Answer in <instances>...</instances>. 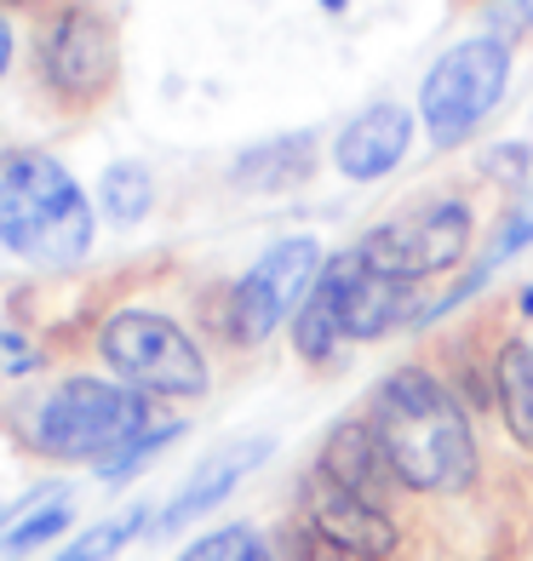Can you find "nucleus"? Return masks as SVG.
I'll list each match as a JSON object with an SVG mask.
<instances>
[{"instance_id": "obj_8", "label": "nucleus", "mask_w": 533, "mask_h": 561, "mask_svg": "<svg viewBox=\"0 0 533 561\" xmlns=\"http://www.w3.org/2000/svg\"><path fill=\"white\" fill-rule=\"evenodd\" d=\"M35 64H41V81L53 87L64 104H92L104 98L115 81V30L104 12L92 7H64L46 35L35 46Z\"/></svg>"}, {"instance_id": "obj_5", "label": "nucleus", "mask_w": 533, "mask_h": 561, "mask_svg": "<svg viewBox=\"0 0 533 561\" xmlns=\"http://www.w3.org/2000/svg\"><path fill=\"white\" fill-rule=\"evenodd\" d=\"M110 373L121 385H133L144 396H167V401H195L207 390V362L190 344V333L161 310H121L104 321L98 333Z\"/></svg>"}, {"instance_id": "obj_10", "label": "nucleus", "mask_w": 533, "mask_h": 561, "mask_svg": "<svg viewBox=\"0 0 533 561\" xmlns=\"http://www.w3.org/2000/svg\"><path fill=\"white\" fill-rule=\"evenodd\" d=\"M321 287L333 293V310H339L344 339H385V333H396V327L408 321V310H413L408 280H390V275L367 270L355 247L339 252V259H327Z\"/></svg>"}, {"instance_id": "obj_9", "label": "nucleus", "mask_w": 533, "mask_h": 561, "mask_svg": "<svg viewBox=\"0 0 533 561\" xmlns=\"http://www.w3.org/2000/svg\"><path fill=\"white\" fill-rule=\"evenodd\" d=\"M298 499H304V522L321 527L344 556H355V561H385V556H396V522L385 516V504L350 493L344 481H333L321 465L304 476V493H298Z\"/></svg>"}, {"instance_id": "obj_28", "label": "nucleus", "mask_w": 533, "mask_h": 561, "mask_svg": "<svg viewBox=\"0 0 533 561\" xmlns=\"http://www.w3.org/2000/svg\"><path fill=\"white\" fill-rule=\"evenodd\" d=\"M522 316H533V287L522 293Z\"/></svg>"}, {"instance_id": "obj_6", "label": "nucleus", "mask_w": 533, "mask_h": 561, "mask_svg": "<svg viewBox=\"0 0 533 561\" xmlns=\"http://www.w3.org/2000/svg\"><path fill=\"white\" fill-rule=\"evenodd\" d=\"M327 270V252L316 236H287L275 241L259 264H252L230 298H224V333L236 344H264L282 321L304 310V298L316 293V280Z\"/></svg>"}, {"instance_id": "obj_14", "label": "nucleus", "mask_w": 533, "mask_h": 561, "mask_svg": "<svg viewBox=\"0 0 533 561\" xmlns=\"http://www.w3.org/2000/svg\"><path fill=\"white\" fill-rule=\"evenodd\" d=\"M310 172H316V133H282V138H264L247 156H236L230 184L252 190V195H282V190L304 184Z\"/></svg>"}, {"instance_id": "obj_15", "label": "nucleus", "mask_w": 533, "mask_h": 561, "mask_svg": "<svg viewBox=\"0 0 533 561\" xmlns=\"http://www.w3.org/2000/svg\"><path fill=\"white\" fill-rule=\"evenodd\" d=\"M494 401L504 413V430L533 453V344H504L494 362Z\"/></svg>"}, {"instance_id": "obj_17", "label": "nucleus", "mask_w": 533, "mask_h": 561, "mask_svg": "<svg viewBox=\"0 0 533 561\" xmlns=\"http://www.w3.org/2000/svg\"><path fill=\"white\" fill-rule=\"evenodd\" d=\"M69 522H75V510H69V499H58L53 488H46L23 516L12 522V533L0 539V550L7 556H23V550H41V545H53V539H64L69 533Z\"/></svg>"}, {"instance_id": "obj_25", "label": "nucleus", "mask_w": 533, "mask_h": 561, "mask_svg": "<svg viewBox=\"0 0 533 561\" xmlns=\"http://www.w3.org/2000/svg\"><path fill=\"white\" fill-rule=\"evenodd\" d=\"M528 144H499V149H488V172L494 178H504V184H528Z\"/></svg>"}, {"instance_id": "obj_22", "label": "nucleus", "mask_w": 533, "mask_h": 561, "mask_svg": "<svg viewBox=\"0 0 533 561\" xmlns=\"http://www.w3.org/2000/svg\"><path fill=\"white\" fill-rule=\"evenodd\" d=\"M282 556H287V561H350V556L327 539L321 527H310V522H298V527L282 533Z\"/></svg>"}, {"instance_id": "obj_21", "label": "nucleus", "mask_w": 533, "mask_h": 561, "mask_svg": "<svg viewBox=\"0 0 533 561\" xmlns=\"http://www.w3.org/2000/svg\"><path fill=\"white\" fill-rule=\"evenodd\" d=\"M178 436H184V424H156V430H138V436L126 442V447L110 458V465H98V476H110V481L133 476V470L144 465V458H156V453H161L167 442H178Z\"/></svg>"}, {"instance_id": "obj_16", "label": "nucleus", "mask_w": 533, "mask_h": 561, "mask_svg": "<svg viewBox=\"0 0 533 561\" xmlns=\"http://www.w3.org/2000/svg\"><path fill=\"white\" fill-rule=\"evenodd\" d=\"M98 201L115 224H144L149 207H156V178H149L144 161H115L98 178Z\"/></svg>"}, {"instance_id": "obj_23", "label": "nucleus", "mask_w": 533, "mask_h": 561, "mask_svg": "<svg viewBox=\"0 0 533 561\" xmlns=\"http://www.w3.org/2000/svg\"><path fill=\"white\" fill-rule=\"evenodd\" d=\"M488 35H499V41L533 35V0H494L488 7Z\"/></svg>"}, {"instance_id": "obj_26", "label": "nucleus", "mask_w": 533, "mask_h": 561, "mask_svg": "<svg viewBox=\"0 0 533 561\" xmlns=\"http://www.w3.org/2000/svg\"><path fill=\"white\" fill-rule=\"evenodd\" d=\"M7 64H12V23L0 18V75H7Z\"/></svg>"}, {"instance_id": "obj_29", "label": "nucleus", "mask_w": 533, "mask_h": 561, "mask_svg": "<svg viewBox=\"0 0 533 561\" xmlns=\"http://www.w3.org/2000/svg\"><path fill=\"white\" fill-rule=\"evenodd\" d=\"M0 7H23V0H0Z\"/></svg>"}, {"instance_id": "obj_2", "label": "nucleus", "mask_w": 533, "mask_h": 561, "mask_svg": "<svg viewBox=\"0 0 533 561\" xmlns=\"http://www.w3.org/2000/svg\"><path fill=\"white\" fill-rule=\"evenodd\" d=\"M0 247L41 270H69L92 247L87 190L46 149L0 156Z\"/></svg>"}, {"instance_id": "obj_20", "label": "nucleus", "mask_w": 533, "mask_h": 561, "mask_svg": "<svg viewBox=\"0 0 533 561\" xmlns=\"http://www.w3.org/2000/svg\"><path fill=\"white\" fill-rule=\"evenodd\" d=\"M178 561H275V556L252 527H218V533H201Z\"/></svg>"}, {"instance_id": "obj_27", "label": "nucleus", "mask_w": 533, "mask_h": 561, "mask_svg": "<svg viewBox=\"0 0 533 561\" xmlns=\"http://www.w3.org/2000/svg\"><path fill=\"white\" fill-rule=\"evenodd\" d=\"M321 7H327V12H344V7H350V0H321Z\"/></svg>"}, {"instance_id": "obj_12", "label": "nucleus", "mask_w": 533, "mask_h": 561, "mask_svg": "<svg viewBox=\"0 0 533 561\" xmlns=\"http://www.w3.org/2000/svg\"><path fill=\"white\" fill-rule=\"evenodd\" d=\"M408 144H413V115L401 104H373L339 133L333 167L350 178V184H373V178H385L390 167H401Z\"/></svg>"}, {"instance_id": "obj_24", "label": "nucleus", "mask_w": 533, "mask_h": 561, "mask_svg": "<svg viewBox=\"0 0 533 561\" xmlns=\"http://www.w3.org/2000/svg\"><path fill=\"white\" fill-rule=\"evenodd\" d=\"M528 247H533V207H522V213H511V218H504L499 241H494V252H488V264L499 270L504 259H517V252H528Z\"/></svg>"}, {"instance_id": "obj_19", "label": "nucleus", "mask_w": 533, "mask_h": 561, "mask_svg": "<svg viewBox=\"0 0 533 561\" xmlns=\"http://www.w3.org/2000/svg\"><path fill=\"white\" fill-rule=\"evenodd\" d=\"M144 527V510H121L115 522H98V527H87L81 539H69L53 561H110L126 539H133V533Z\"/></svg>"}, {"instance_id": "obj_7", "label": "nucleus", "mask_w": 533, "mask_h": 561, "mask_svg": "<svg viewBox=\"0 0 533 561\" xmlns=\"http://www.w3.org/2000/svg\"><path fill=\"white\" fill-rule=\"evenodd\" d=\"M470 247V207L465 201H442V207H424L413 218H390L367 229L355 252H362V264L390 275V280H424V275H442L465 259Z\"/></svg>"}, {"instance_id": "obj_3", "label": "nucleus", "mask_w": 533, "mask_h": 561, "mask_svg": "<svg viewBox=\"0 0 533 561\" xmlns=\"http://www.w3.org/2000/svg\"><path fill=\"white\" fill-rule=\"evenodd\" d=\"M138 430H149V407L133 385L64 378L35 413V447L64 465H110Z\"/></svg>"}, {"instance_id": "obj_4", "label": "nucleus", "mask_w": 533, "mask_h": 561, "mask_svg": "<svg viewBox=\"0 0 533 561\" xmlns=\"http://www.w3.org/2000/svg\"><path fill=\"white\" fill-rule=\"evenodd\" d=\"M511 87V41L499 35H470L430 64L419 87V121L436 149H460L481 121L499 110Z\"/></svg>"}, {"instance_id": "obj_13", "label": "nucleus", "mask_w": 533, "mask_h": 561, "mask_svg": "<svg viewBox=\"0 0 533 561\" xmlns=\"http://www.w3.org/2000/svg\"><path fill=\"white\" fill-rule=\"evenodd\" d=\"M321 470L333 481H344L350 493L373 499V504H378L385 488H401L396 470H390V453H385V442H378V430H373V419L339 424L333 436H327V447H321Z\"/></svg>"}, {"instance_id": "obj_11", "label": "nucleus", "mask_w": 533, "mask_h": 561, "mask_svg": "<svg viewBox=\"0 0 533 561\" xmlns=\"http://www.w3.org/2000/svg\"><path fill=\"white\" fill-rule=\"evenodd\" d=\"M270 458V442H236V447H218L201 458V470L167 499V510L156 516V533H184L190 522H201L207 510H218L224 499H230L241 481L252 476Z\"/></svg>"}, {"instance_id": "obj_1", "label": "nucleus", "mask_w": 533, "mask_h": 561, "mask_svg": "<svg viewBox=\"0 0 533 561\" xmlns=\"http://www.w3.org/2000/svg\"><path fill=\"white\" fill-rule=\"evenodd\" d=\"M373 430L408 493H460L476 476L465 407L424 367H396L373 396Z\"/></svg>"}, {"instance_id": "obj_18", "label": "nucleus", "mask_w": 533, "mask_h": 561, "mask_svg": "<svg viewBox=\"0 0 533 561\" xmlns=\"http://www.w3.org/2000/svg\"><path fill=\"white\" fill-rule=\"evenodd\" d=\"M339 339H344V327H339V310H333V293L316 280V293L304 298V310L293 316V344H298L304 362H327V355L339 350Z\"/></svg>"}]
</instances>
